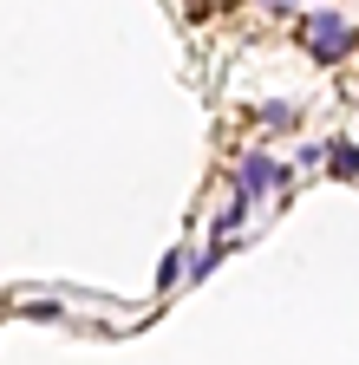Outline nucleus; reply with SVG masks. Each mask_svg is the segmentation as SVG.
Returning a JSON list of instances; mask_svg holds the SVG:
<instances>
[{
	"instance_id": "20e7f679",
	"label": "nucleus",
	"mask_w": 359,
	"mask_h": 365,
	"mask_svg": "<svg viewBox=\"0 0 359 365\" xmlns=\"http://www.w3.org/2000/svg\"><path fill=\"white\" fill-rule=\"evenodd\" d=\"M261 124H275V130H288V124H294V111H288V105H261Z\"/></svg>"
},
{
	"instance_id": "f257e3e1",
	"label": "nucleus",
	"mask_w": 359,
	"mask_h": 365,
	"mask_svg": "<svg viewBox=\"0 0 359 365\" xmlns=\"http://www.w3.org/2000/svg\"><path fill=\"white\" fill-rule=\"evenodd\" d=\"M300 33H307V46H313V59H346V53H353V26L333 20V14H307Z\"/></svg>"
},
{
	"instance_id": "7ed1b4c3",
	"label": "nucleus",
	"mask_w": 359,
	"mask_h": 365,
	"mask_svg": "<svg viewBox=\"0 0 359 365\" xmlns=\"http://www.w3.org/2000/svg\"><path fill=\"white\" fill-rule=\"evenodd\" d=\"M327 163H333L340 176H359V150H353V144H333V150H327Z\"/></svg>"
},
{
	"instance_id": "f03ea898",
	"label": "nucleus",
	"mask_w": 359,
	"mask_h": 365,
	"mask_svg": "<svg viewBox=\"0 0 359 365\" xmlns=\"http://www.w3.org/2000/svg\"><path fill=\"white\" fill-rule=\"evenodd\" d=\"M281 176H288V170H281L275 157H242V170H236V190L255 202V196H268V190H275Z\"/></svg>"
}]
</instances>
